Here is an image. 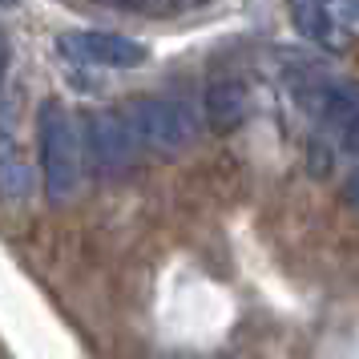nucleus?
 Returning <instances> with one entry per match:
<instances>
[]
</instances>
